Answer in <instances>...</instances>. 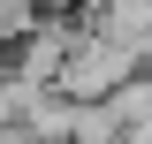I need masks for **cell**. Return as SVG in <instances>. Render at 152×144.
<instances>
[{
    "instance_id": "cell-1",
    "label": "cell",
    "mask_w": 152,
    "mask_h": 144,
    "mask_svg": "<svg viewBox=\"0 0 152 144\" xmlns=\"http://www.w3.org/2000/svg\"><path fill=\"white\" fill-rule=\"evenodd\" d=\"M137 68H145V46H137V38L84 23L76 46L61 53V68H53V91H61V99H76V106H99V99H107L122 76H137Z\"/></svg>"
}]
</instances>
